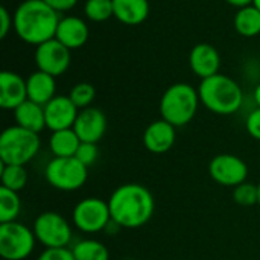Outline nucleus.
<instances>
[{
	"instance_id": "nucleus-1",
	"label": "nucleus",
	"mask_w": 260,
	"mask_h": 260,
	"mask_svg": "<svg viewBox=\"0 0 260 260\" xmlns=\"http://www.w3.org/2000/svg\"><path fill=\"white\" fill-rule=\"evenodd\" d=\"M111 221L120 229H140L149 222L155 210V201L148 187L128 183L116 187L108 200Z\"/></svg>"
},
{
	"instance_id": "nucleus-2",
	"label": "nucleus",
	"mask_w": 260,
	"mask_h": 260,
	"mask_svg": "<svg viewBox=\"0 0 260 260\" xmlns=\"http://www.w3.org/2000/svg\"><path fill=\"white\" fill-rule=\"evenodd\" d=\"M14 30L17 37L34 46H40L55 38L59 14L52 9L44 0H24L21 2L14 15Z\"/></svg>"
},
{
	"instance_id": "nucleus-3",
	"label": "nucleus",
	"mask_w": 260,
	"mask_h": 260,
	"mask_svg": "<svg viewBox=\"0 0 260 260\" xmlns=\"http://www.w3.org/2000/svg\"><path fill=\"white\" fill-rule=\"evenodd\" d=\"M198 94L201 104L209 111L219 116L235 114L244 104V91L241 85L222 73L201 79Z\"/></svg>"
},
{
	"instance_id": "nucleus-4",
	"label": "nucleus",
	"mask_w": 260,
	"mask_h": 260,
	"mask_svg": "<svg viewBox=\"0 0 260 260\" xmlns=\"http://www.w3.org/2000/svg\"><path fill=\"white\" fill-rule=\"evenodd\" d=\"M200 104V94L193 85L187 82H177L163 93L160 101V114L161 119L175 128L184 126L192 122Z\"/></svg>"
},
{
	"instance_id": "nucleus-5",
	"label": "nucleus",
	"mask_w": 260,
	"mask_h": 260,
	"mask_svg": "<svg viewBox=\"0 0 260 260\" xmlns=\"http://www.w3.org/2000/svg\"><path fill=\"white\" fill-rule=\"evenodd\" d=\"M41 140L37 133L18 125L8 126L0 136V161L3 165L26 166L40 151Z\"/></svg>"
},
{
	"instance_id": "nucleus-6",
	"label": "nucleus",
	"mask_w": 260,
	"mask_h": 260,
	"mask_svg": "<svg viewBox=\"0 0 260 260\" xmlns=\"http://www.w3.org/2000/svg\"><path fill=\"white\" fill-rule=\"evenodd\" d=\"M44 177L53 189L75 192L85 184L88 168L76 157H53L44 169Z\"/></svg>"
},
{
	"instance_id": "nucleus-7",
	"label": "nucleus",
	"mask_w": 260,
	"mask_h": 260,
	"mask_svg": "<svg viewBox=\"0 0 260 260\" xmlns=\"http://www.w3.org/2000/svg\"><path fill=\"white\" fill-rule=\"evenodd\" d=\"M34 230L14 221L0 224V256L3 260H24L35 250Z\"/></svg>"
},
{
	"instance_id": "nucleus-8",
	"label": "nucleus",
	"mask_w": 260,
	"mask_h": 260,
	"mask_svg": "<svg viewBox=\"0 0 260 260\" xmlns=\"http://www.w3.org/2000/svg\"><path fill=\"white\" fill-rule=\"evenodd\" d=\"M37 242L44 248H67L72 241V225L58 212L40 213L32 225Z\"/></svg>"
},
{
	"instance_id": "nucleus-9",
	"label": "nucleus",
	"mask_w": 260,
	"mask_h": 260,
	"mask_svg": "<svg viewBox=\"0 0 260 260\" xmlns=\"http://www.w3.org/2000/svg\"><path fill=\"white\" fill-rule=\"evenodd\" d=\"M72 219H73V225L82 233L94 235V233L105 232V229L111 222L108 201L88 197L75 206Z\"/></svg>"
},
{
	"instance_id": "nucleus-10",
	"label": "nucleus",
	"mask_w": 260,
	"mask_h": 260,
	"mask_svg": "<svg viewBox=\"0 0 260 260\" xmlns=\"http://www.w3.org/2000/svg\"><path fill=\"white\" fill-rule=\"evenodd\" d=\"M209 172L213 181L225 187H236L247 181L248 166L247 163L233 154H219L212 158Z\"/></svg>"
},
{
	"instance_id": "nucleus-11",
	"label": "nucleus",
	"mask_w": 260,
	"mask_h": 260,
	"mask_svg": "<svg viewBox=\"0 0 260 260\" xmlns=\"http://www.w3.org/2000/svg\"><path fill=\"white\" fill-rule=\"evenodd\" d=\"M35 64L38 70L52 76H59L70 66V49L56 38H52L35 49Z\"/></svg>"
},
{
	"instance_id": "nucleus-12",
	"label": "nucleus",
	"mask_w": 260,
	"mask_h": 260,
	"mask_svg": "<svg viewBox=\"0 0 260 260\" xmlns=\"http://www.w3.org/2000/svg\"><path fill=\"white\" fill-rule=\"evenodd\" d=\"M79 108L72 102L69 96H55L50 102L44 105L46 128L53 131L73 128Z\"/></svg>"
},
{
	"instance_id": "nucleus-13",
	"label": "nucleus",
	"mask_w": 260,
	"mask_h": 260,
	"mask_svg": "<svg viewBox=\"0 0 260 260\" xmlns=\"http://www.w3.org/2000/svg\"><path fill=\"white\" fill-rule=\"evenodd\" d=\"M73 129L82 143H98L107 131V117L94 107L79 110Z\"/></svg>"
},
{
	"instance_id": "nucleus-14",
	"label": "nucleus",
	"mask_w": 260,
	"mask_h": 260,
	"mask_svg": "<svg viewBox=\"0 0 260 260\" xmlns=\"http://www.w3.org/2000/svg\"><path fill=\"white\" fill-rule=\"evenodd\" d=\"M177 140L175 126L165 119L154 120L143 133V145L152 154H166L172 149Z\"/></svg>"
},
{
	"instance_id": "nucleus-15",
	"label": "nucleus",
	"mask_w": 260,
	"mask_h": 260,
	"mask_svg": "<svg viewBox=\"0 0 260 260\" xmlns=\"http://www.w3.org/2000/svg\"><path fill=\"white\" fill-rule=\"evenodd\" d=\"M189 66H190V70L197 76H200L201 79H206L219 73L221 55L216 50V47H213L212 44L200 43L190 50Z\"/></svg>"
},
{
	"instance_id": "nucleus-16",
	"label": "nucleus",
	"mask_w": 260,
	"mask_h": 260,
	"mask_svg": "<svg viewBox=\"0 0 260 260\" xmlns=\"http://www.w3.org/2000/svg\"><path fill=\"white\" fill-rule=\"evenodd\" d=\"M27 101V85L18 73L5 70L0 75V107L3 110H15Z\"/></svg>"
},
{
	"instance_id": "nucleus-17",
	"label": "nucleus",
	"mask_w": 260,
	"mask_h": 260,
	"mask_svg": "<svg viewBox=\"0 0 260 260\" xmlns=\"http://www.w3.org/2000/svg\"><path fill=\"white\" fill-rule=\"evenodd\" d=\"M55 38L70 50L79 49L88 40V26L81 17L76 15L62 17L58 23Z\"/></svg>"
},
{
	"instance_id": "nucleus-18",
	"label": "nucleus",
	"mask_w": 260,
	"mask_h": 260,
	"mask_svg": "<svg viewBox=\"0 0 260 260\" xmlns=\"http://www.w3.org/2000/svg\"><path fill=\"white\" fill-rule=\"evenodd\" d=\"M26 85H27V99L38 105L44 107L56 96L55 76L44 73L41 70L30 73L29 78L26 79Z\"/></svg>"
},
{
	"instance_id": "nucleus-19",
	"label": "nucleus",
	"mask_w": 260,
	"mask_h": 260,
	"mask_svg": "<svg viewBox=\"0 0 260 260\" xmlns=\"http://www.w3.org/2000/svg\"><path fill=\"white\" fill-rule=\"evenodd\" d=\"M114 17L126 24L137 26L142 24L149 15V2L148 0H113Z\"/></svg>"
},
{
	"instance_id": "nucleus-20",
	"label": "nucleus",
	"mask_w": 260,
	"mask_h": 260,
	"mask_svg": "<svg viewBox=\"0 0 260 260\" xmlns=\"http://www.w3.org/2000/svg\"><path fill=\"white\" fill-rule=\"evenodd\" d=\"M14 119H15V125L37 134H40L46 128L44 107L29 99L14 110Z\"/></svg>"
},
{
	"instance_id": "nucleus-21",
	"label": "nucleus",
	"mask_w": 260,
	"mask_h": 260,
	"mask_svg": "<svg viewBox=\"0 0 260 260\" xmlns=\"http://www.w3.org/2000/svg\"><path fill=\"white\" fill-rule=\"evenodd\" d=\"M81 140L73 128L53 131L49 139V148L53 157H75Z\"/></svg>"
},
{
	"instance_id": "nucleus-22",
	"label": "nucleus",
	"mask_w": 260,
	"mask_h": 260,
	"mask_svg": "<svg viewBox=\"0 0 260 260\" xmlns=\"http://www.w3.org/2000/svg\"><path fill=\"white\" fill-rule=\"evenodd\" d=\"M235 29L242 37H256L260 34V11L254 6L241 8L235 15Z\"/></svg>"
},
{
	"instance_id": "nucleus-23",
	"label": "nucleus",
	"mask_w": 260,
	"mask_h": 260,
	"mask_svg": "<svg viewBox=\"0 0 260 260\" xmlns=\"http://www.w3.org/2000/svg\"><path fill=\"white\" fill-rule=\"evenodd\" d=\"M75 260H110V251L98 239H82L72 248Z\"/></svg>"
},
{
	"instance_id": "nucleus-24",
	"label": "nucleus",
	"mask_w": 260,
	"mask_h": 260,
	"mask_svg": "<svg viewBox=\"0 0 260 260\" xmlns=\"http://www.w3.org/2000/svg\"><path fill=\"white\" fill-rule=\"evenodd\" d=\"M21 210V200L18 192L0 187V224L17 221Z\"/></svg>"
},
{
	"instance_id": "nucleus-25",
	"label": "nucleus",
	"mask_w": 260,
	"mask_h": 260,
	"mask_svg": "<svg viewBox=\"0 0 260 260\" xmlns=\"http://www.w3.org/2000/svg\"><path fill=\"white\" fill-rule=\"evenodd\" d=\"M0 181H2V186L6 189L14 190V192H21L27 183V171L24 166H20V165H3L2 163Z\"/></svg>"
},
{
	"instance_id": "nucleus-26",
	"label": "nucleus",
	"mask_w": 260,
	"mask_h": 260,
	"mask_svg": "<svg viewBox=\"0 0 260 260\" xmlns=\"http://www.w3.org/2000/svg\"><path fill=\"white\" fill-rule=\"evenodd\" d=\"M85 17L91 21L102 23L110 17H114L113 0H87L84 6Z\"/></svg>"
},
{
	"instance_id": "nucleus-27",
	"label": "nucleus",
	"mask_w": 260,
	"mask_h": 260,
	"mask_svg": "<svg viewBox=\"0 0 260 260\" xmlns=\"http://www.w3.org/2000/svg\"><path fill=\"white\" fill-rule=\"evenodd\" d=\"M69 98L79 110H84V108L91 107L96 98V88L90 82H78L76 85L72 87Z\"/></svg>"
},
{
	"instance_id": "nucleus-28",
	"label": "nucleus",
	"mask_w": 260,
	"mask_h": 260,
	"mask_svg": "<svg viewBox=\"0 0 260 260\" xmlns=\"http://www.w3.org/2000/svg\"><path fill=\"white\" fill-rule=\"evenodd\" d=\"M233 200L236 204L242 207H251L256 206L259 201V189L253 183H242L233 189Z\"/></svg>"
},
{
	"instance_id": "nucleus-29",
	"label": "nucleus",
	"mask_w": 260,
	"mask_h": 260,
	"mask_svg": "<svg viewBox=\"0 0 260 260\" xmlns=\"http://www.w3.org/2000/svg\"><path fill=\"white\" fill-rule=\"evenodd\" d=\"M84 166H91L96 163L98 157H99V149H98V143H82L79 145L76 155H75Z\"/></svg>"
},
{
	"instance_id": "nucleus-30",
	"label": "nucleus",
	"mask_w": 260,
	"mask_h": 260,
	"mask_svg": "<svg viewBox=\"0 0 260 260\" xmlns=\"http://www.w3.org/2000/svg\"><path fill=\"white\" fill-rule=\"evenodd\" d=\"M37 260H75L70 248H46Z\"/></svg>"
},
{
	"instance_id": "nucleus-31",
	"label": "nucleus",
	"mask_w": 260,
	"mask_h": 260,
	"mask_svg": "<svg viewBox=\"0 0 260 260\" xmlns=\"http://www.w3.org/2000/svg\"><path fill=\"white\" fill-rule=\"evenodd\" d=\"M245 128H247V133L260 142V108H254L253 111H250V114L247 116V120H245Z\"/></svg>"
},
{
	"instance_id": "nucleus-32",
	"label": "nucleus",
	"mask_w": 260,
	"mask_h": 260,
	"mask_svg": "<svg viewBox=\"0 0 260 260\" xmlns=\"http://www.w3.org/2000/svg\"><path fill=\"white\" fill-rule=\"evenodd\" d=\"M12 27H14V18L9 14V11L5 6H2L0 8V37L5 38Z\"/></svg>"
},
{
	"instance_id": "nucleus-33",
	"label": "nucleus",
	"mask_w": 260,
	"mask_h": 260,
	"mask_svg": "<svg viewBox=\"0 0 260 260\" xmlns=\"http://www.w3.org/2000/svg\"><path fill=\"white\" fill-rule=\"evenodd\" d=\"M52 9H55L58 14L61 12H67L70 9H73L78 3V0H44Z\"/></svg>"
},
{
	"instance_id": "nucleus-34",
	"label": "nucleus",
	"mask_w": 260,
	"mask_h": 260,
	"mask_svg": "<svg viewBox=\"0 0 260 260\" xmlns=\"http://www.w3.org/2000/svg\"><path fill=\"white\" fill-rule=\"evenodd\" d=\"M227 3H230L232 6H236V8H245V6H250L253 5V0H225Z\"/></svg>"
},
{
	"instance_id": "nucleus-35",
	"label": "nucleus",
	"mask_w": 260,
	"mask_h": 260,
	"mask_svg": "<svg viewBox=\"0 0 260 260\" xmlns=\"http://www.w3.org/2000/svg\"><path fill=\"white\" fill-rule=\"evenodd\" d=\"M253 98H254V102H256V105L260 108V82L256 85V88H254V93H253Z\"/></svg>"
},
{
	"instance_id": "nucleus-36",
	"label": "nucleus",
	"mask_w": 260,
	"mask_h": 260,
	"mask_svg": "<svg viewBox=\"0 0 260 260\" xmlns=\"http://www.w3.org/2000/svg\"><path fill=\"white\" fill-rule=\"evenodd\" d=\"M253 5L260 11V0H253Z\"/></svg>"
},
{
	"instance_id": "nucleus-37",
	"label": "nucleus",
	"mask_w": 260,
	"mask_h": 260,
	"mask_svg": "<svg viewBox=\"0 0 260 260\" xmlns=\"http://www.w3.org/2000/svg\"><path fill=\"white\" fill-rule=\"evenodd\" d=\"M257 189H259V201H257V206H259V207H260V183H259V184H257Z\"/></svg>"
},
{
	"instance_id": "nucleus-38",
	"label": "nucleus",
	"mask_w": 260,
	"mask_h": 260,
	"mask_svg": "<svg viewBox=\"0 0 260 260\" xmlns=\"http://www.w3.org/2000/svg\"><path fill=\"white\" fill-rule=\"evenodd\" d=\"M126 260H134V259H126Z\"/></svg>"
}]
</instances>
